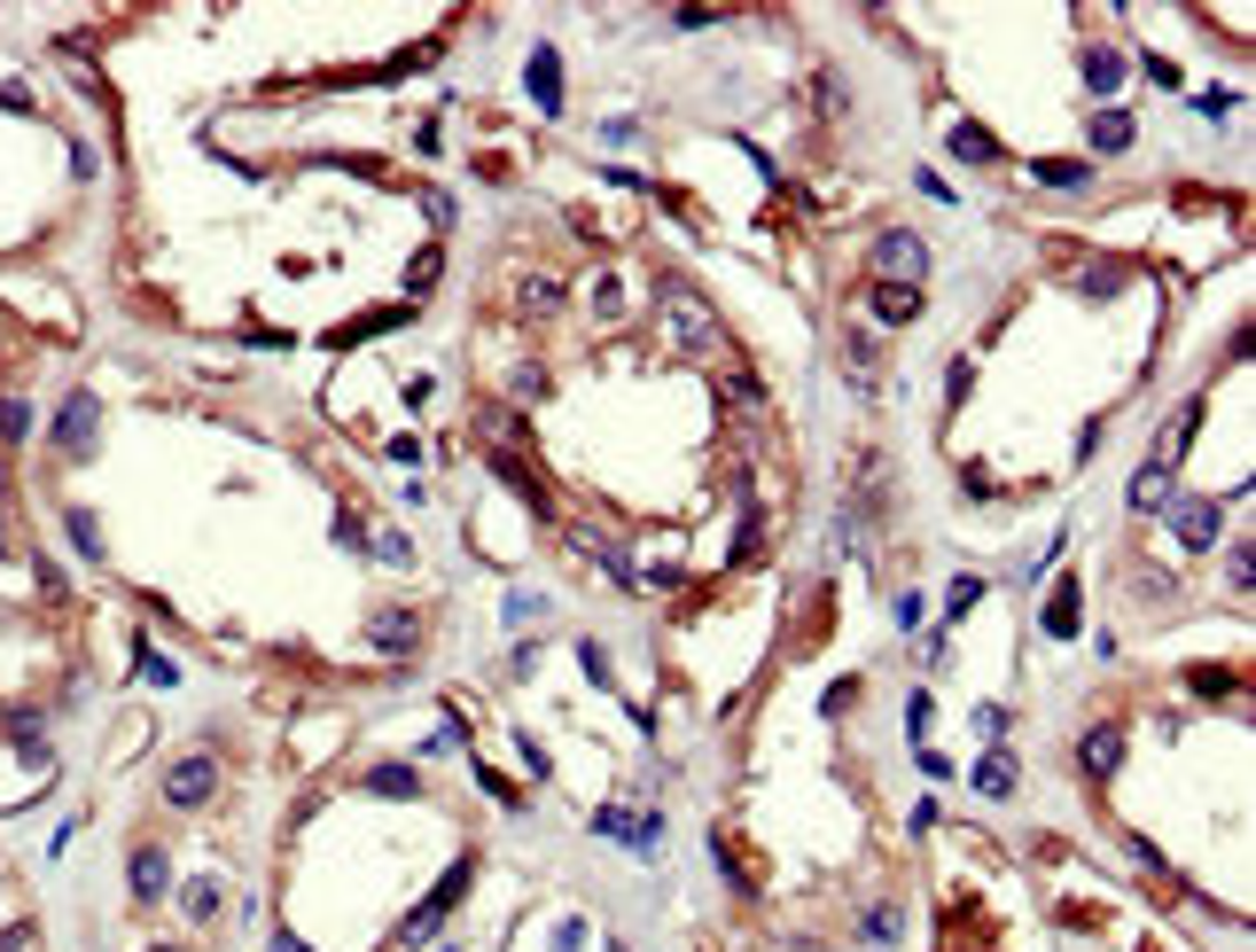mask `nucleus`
I'll list each match as a JSON object with an SVG mask.
<instances>
[{
  "mask_svg": "<svg viewBox=\"0 0 1256 952\" xmlns=\"http://www.w3.org/2000/svg\"><path fill=\"white\" fill-rule=\"evenodd\" d=\"M0 952H39V929H32V921H16V929H0Z\"/></svg>",
  "mask_w": 1256,
  "mask_h": 952,
  "instance_id": "29",
  "label": "nucleus"
},
{
  "mask_svg": "<svg viewBox=\"0 0 1256 952\" xmlns=\"http://www.w3.org/2000/svg\"><path fill=\"white\" fill-rule=\"evenodd\" d=\"M1131 141H1140V126H1131V110H1101V117H1092V149H1101V156H1124Z\"/></svg>",
  "mask_w": 1256,
  "mask_h": 952,
  "instance_id": "13",
  "label": "nucleus"
},
{
  "mask_svg": "<svg viewBox=\"0 0 1256 952\" xmlns=\"http://www.w3.org/2000/svg\"><path fill=\"white\" fill-rule=\"evenodd\" d=\"M515 399H547V375H538V367H515Z\"/></svg>",
  "mask_w": 1256,
  "mask_h": 952,
  "instance_id": "31",
  "label": "nucleus"
},
{
  "mask_svg": "<svg viewBox=\"0 0 1256 952\" xmlns=\"http://www.w3.org/2000/svg\"><path fill=\"white\" fill-rule=\"evenodd\" d=\"M1014 781H1023V765H1014L1007 749H991V758L975 765V788H984V797H1014Z\"/></svg>",
  "mask_w": 1256,
  "mask_h": 952,
  "instance_id": "16",
  "label": "nucleus"
},
{
  "mask_svg": "<svg viewBox=\"0 0 1256 952\" xmlns=\"http://www.w3.org/2000/svg\"><path fill=\"white\" fill-rule=\"evenodd\" d=\"M273 952H305V945H297V937H273Z\"/></svg>",
  "mask_w": 1256,
  "mask_h": 952,
  "instance_id": "34",
  "label": "nucleus"
},
{
  "mask_svg": "<svg viewBox=\"0 0 1256 952\" xmlns=\"http://www.w3.org/2000/svg\"><path fill=\"white\" fill-rule=\"evenodd\" d=\"M975 602H984V578H952V602H945V617H968Z\"/></svg>",
  "mask_w": 1256,
  "mask_h": 952,
  "instance_id": "25",
  "label": "nucleus"
},
{
  "mask_svg": "<svg viewBox=\"0 0 1256 952\" xmlns=\"http://www.w3.org/2000/svg\"><path fill=\"white\" fill-rule=\"evenodd\" d=\"M367 641L383 648V656H406L414 641H422V625L406 617V609H375V625H367Z\"/></svg>",
  "mask_w": 1256,
  "mask_h": 952,
  "instance_id": "8",
  "label": "nucleus"
},
{
  "mask_svg": "<svg viewBox=\"0 0 1256 952\" xmlns=\"http://www.w3.org/2000/svg\"><path fill=\"white\" fill-rule=\"evenodd\" d=\"M664 312H671V336H680V344H694V351H710V344H718V321H710V305H703L694 289L664 282Z\"/></svg>",
  "mask_w": 1256,
  "mask_h": 952,
  "instance_id": "2",
  "label": "nucleus"
},
{
  "mask_svg": "<svg viewBox=\"0 0 1256 952\" xmlns=\"http://www.w3.org/2000/svg\"><path fill=\"white\" fill-rule=\"evenodd\" d=\"M211 788H218V765L204 758V749H195V758H179V765L165 773V804H204Z\"/></svg>",
  "mask_w": 1256,
  "mask_h": 952,
  "instance_id": "4",
  "label": "nucleus"
},
{
  "mask_svg": "<svg viewBox=\"0 0 1256 952\" xmlns=\"http://www.w3.org/2000/svg\"><path fill=\"white\" fill-rule=\"evenodd\" d=\"M367 788H375V797H422V773H414V765H375Z\"/></svg>",
  "mask_w": 1256,
  "mask_h": 952,
  "instance_id": "20",
  "label": "nucleus"
},
{
  "mask_svg": "<svg viewBox=\"0 0 1256 952\" xmlns=\"http://www.w3.org/2000/svg\"><path fill=\"white\" fill-rule=\"evenodd\" d=\"M437 273H445V258H437V250H422V258H414V266H406V289H430Z\"/></svg>",
  "mask_w": 1256,
  "mask_h": 952,
  "instance_id": "27",
  "label": "nucleus"
},
{
  "mask_svg": "<svg viewBox=\"0 0 1256 952\" xmlns=\"http://www.w3.org/2000/svg\"><path fill=\"white\" fill-rule=\"evenodd\" d=\"M469 875H476V867L461 859V867H453V875H445V882H437V898H430V906H422V914H414V921H406V945H422V937H430V929H437V921H445V914H453V906H461V890H469Z\"/></svg>",
  "mask_w": 1256,
  "mask_h": 952,
  "instance_id": "5",
  "label": "nucleus"
},
{
  "mask_svg": "<svg viewBox=\"0 0 1256 952\" xmlns=\"http://www.w3.org/2000/svg\"><path fill=\"white\" fill-rule=\"evenodd\" d=\"M1085 87H1092V94H1116V87H1124V55H1116V47H1092V55H1085Z\"/></svg>",
  "mask_w": 1256,
  "mask_h": 952,
  "instance_id": "19",
  "label": "nucleus"
},
{
  "mask_svg": "<svg viewBox=\"0 0 1256 952\" xmlns=\"http://www.w3.org/2000/svg\"><path fill=\"white\" fill-rule=\"evenodd\" d=\"M867 945H897V906H867Z\"/></svg>",
  "mask_w": 1256,
  "mask_h": 952,
  "instance_id": "23",
  "label": "nucleus"
},
{
  "mask_svg": "<svg viewBox=\"0 0 1256 952\" xmlns=\"http://www.w3.org/2000/svg\"><path fill=\"white\" fill-rule=\"evenodd\" d=\"M1233 586H1256V547H1233Z\"/></svg>",
  "mask_w": 1256,
  "mask_h": 952,
  "instance_id": "33",
  "label": "nucleus"
},
{
  "mask_svg": "<svg viewBox=\"0 0 1256 952\" xmlns=\"http://www.w3.org/2000/svg\"><path fill=\"white\" fill-rule=\"evenodd\" d=\"M1039 180H1046V188H1085V165H1077V156H1046Z\"/></svg>",
  "mask_w": 1256,
  "mask_h": 952,
  "instance_id": "22",
  "label": "nucleus"
},
{
  "mask_svg": "<svg viewBox=\"0 0 1256 952\" xmlns=\"http://www.w3.org/2000/svg\"><path fill=\"white\" fill-rule=\"evenodd\" d=\"M975 734H991V742H1000V734H1007V710H1000V703H984V710H975Z\"/></svg>",
  "mask_w": 1256,
  "mask_h": 952,
  "instance_id": "32",
  "label": "nucleus"
},
{
  "mask_svg": "<svg viewBox=\"0 0 1256 952\" xmlns=\"http://www.w3.org/2000/svg\"><path fill=\"white\" fill-rule=\"evenodd\" d=\"M165 875H172V867H165V851H156V843L133 851V898H165Z\"/></svg>",
  "mask_w": 1256,
  "mask_h": 952,
  "instance_id": "15",
  "label": "nucleus"
},
{
  "mask_svg": "<svg viewBox=\"0 0 1256 952\" xmlns=\"http://www.w3.org/2000/svg\"><path fill=\"white\" fill-rule=\"evenodd\" d=\"M492 476H500V484H515V492H524V500H531L538 515H547V492H538V476H531L524 461H515V453H500V445H492Z\"/></svg>",
  "mask_w": 1256,
  "mask_h": 952,
  "instance_id": "17",
  "label": "nucleus"
},
{
  "mask_svg": "<svg viewBox=\"0 0 1256 952\" xmlns=\"http://www.w3.org/2000/svg\"><path fill=\"white\" fill-rule=\"evenodd\" d=\"M563 282H554V273H524V282H515V305H524L531 312V321H554V312H563Z\"/></svg>",
  "mask_w": 1256,
  "mask_h": 952,
  "instance_id": "10",
  "label": "nucleus"
},
{
  "mask_svg": "<svg viewBox=\"0 0 1256 952\" xmlns=\"http://www.w3.org/2000/svg\"><path fill=\"white\" fill-rule=\"evenodd\" d=\"M1131 508H1140V515L1171 508V461H1147L1140 476H1131Z\"/></svg>",
  "mask_w": 1256,
  "mask_h": 952,
  "instance_id": "14",
  "label": "nucleus"
},
{
  "mask_svg": "<svg viewBox=\"0 0 1256 952\" xmlns=\"http://www.w3.org/2000/svg\"><path fill=\"white\" fill-rule=\"evenodd\" d=\"M156 952H188V945H156Z\"/></svg>",
  "mask_w": 1256,
  "mask_h": 952,
  "instance_id": "35",
  "label": "nucleus"
},
{
  "mask_svg": "<svg viewBox=\"0 0 1256 952\" xmlns=\"http://www.w3.org/2000/svg\"><path fill=\"white\" fill-rule=\"evenodd\" d=\"M952 156H960V165H1000V141H991L984 126H952Z\"/></svg>",
  "mask_w": 1256,
  "mask_h": 952,
  "instance_id": "18",
  "label": "nucleus"
},
{
  "mask_svg": "<svg viewBox=\"0 0 1256 952\" xmlns=\"http://www.w3.org/2000/svg\"><path fill=\"white\" fill-rule=\"evenodd\" d=\"M867 305H874V321H913V312H921V289H906V282H874V297H867Z\"/></svg>",
  "mask_w": 1256,
  "mask_h": 952,
  "instance_id": "12",
  "label": "nucleus"
},
{
  "mask_svg": "<svg viewBox=\"0 0 1256 952\" xmlns=\"http://www.w3.org/2000/svg\"><path fill=\"white\" fill-rule=\"evenodd\" d=\"M874 273H882V282H921V273H929V243H921V234H906V227H890V234H874Z\"/></svg>",
  "mask_w": 1256,
  "mask_h": 952,
  "instance_id": "1",
  "label": "nucleus"
},
{
  "mask_svg": "<svg viewBox=\"0 0 1256 952\" xmlns=\"http://www.w3.org/2000/svg\"><path fill=\"white\" fill-rule=\"evenodd\" d=\"M188 914H195V921L218 914V890H211V882H188Z\"/></svg>",
  "mask_w": 1256,
  "mask_h": 952,
  "instance_id": "28",
  "label": "nucleus"
},
{
  "mask_svg": "<svg viewBox=\"0 0 1256 952\" xmlns=\"http://www.w3.org/2000/svg\"><path fill=\"white\" fill-rule=\"evenodd\" d=\"M63 523H71V539H78V554H87V563H94V554H102V531H94V515H87V508H71Z\"/></svg>",
  "mask_w": 1256,
  "mask_h": 952,
  "instance_id": "24",
  "label": "nucleus"
},
{
  "mask_svg": "<svg viewBox=\"0 0 1256 952\" xmlns=\"http://www.w3.org/2000/svg\"><path fill=\"white\" fill-rule=\"evenodd\" d=\"M1171 531H1179L1186 547H1210V539H1218V508H1210V500H1179V508H1171Z\"/></svg>",
  "mask_w": 1256,
  "mask_h": 952,
  "instance_id": "11",
  "label": "nucleus"
},
{
  "mask_svg": "<svg viewBox=\"0 0 1256 952\" xmlns=\"http://www.w3.org/2000/svg\"><path fill=\"white\" fill-rule=\"evenodd\" d=\"M1077 765H1085L1092 781H1108V773L1124 765V726H1116V719H1108V726H1092L1085 742H1077Z\"/></svg>",
  "mask_w": 1256,
  "mask_h": 952,
  "instance_id": "6",
  "label": "nucleus"
},
{
  "mask_svg": "<svg viewBox=\"0 0 1256 952\" xmlns=\"http://www.w3.org/2000/svg\"><path fill=\"white\" fill-rule=\"evenodd\" d=\"M1039 625L1053 632V641H1069V632H1077V625H1085V593H1077V586L1062 578V586H1053V593H1046V609H1039Z\"/></svg>",
  "mask_w": 1256,
  "mask_h": 952,
  "instance_id": "7",
  "label": "nucleus"
},
{
  "mask_svg": "<svg viewBox=\"0 0 1256 952\" xmlns=\"http://www.w3.org/2000/svg\"><path fill=\"white\" fill-rule=\"evenodd\" d=\"M531 102L547 117H563V63H554V47H531Z\"/></svg>",
  "mask_w": 1256,
  "mask_h": 952,
  "instance_id": "9",
  "label": "nucleus"
},
{
  "mask_svg": "<svg viewBox=\"0 0 1256 952\" xmlns=\"http://www.w3.org/2000/svg\"><path fill=\"white\" fill-rule=\"evenodd\" d=\"M94 430H102V399H94V391H71L63 414H55V445H63V453H94Z\"/></svg>",
  "mask_w": 1256,
  "mask_h": 952,
  "instance_id": "3",
  "label": "nucleus"
},
{
  "mask_svg": "<svg viewBox=\"0 0 1256 952\" xmlns=\"http://www.w3.org/2000/svg\"><path fill=\"white\" fill-rule=\"evenodd\" d=\"M8 438H24V406L0 399V445H8Z\"/></svg>",
  "mask_w": 1256,
  "mask_h": 952,
  "instance_id": "30",
  "label": "nucleus"
},
{
  "mask_svg": "<svg viewBox=\"0 0 1256 952\" xmlns=\"http://www.w3.org/2000/svg\"><path fill=\"white\" fill-rule=\"evenodd\" d=\"M843 367H851V383H859V391H874V375H882V367H874V344H867V336H843Z\"/></svg>",
  "mask_w": 1256,
  "mask_h": 952,
  "instance_id": "21",
  "label": "nucleus"
},
{
  "mask_svg": "<svg viewBox=\"0 0 1256 952\" xmlns=\"http://www.w3.org/2000/svg\"><path fill=\"white\" fill-rule=\"evenodd\" d=\"M577 664H586V680H593V687H609V656H602V641H577Z\"/></svg>",
  "mask_w": 1256,
  "mask_h": 952,
  "instance_id": "26",
  "label": "nucleus"
}]
</instances>
